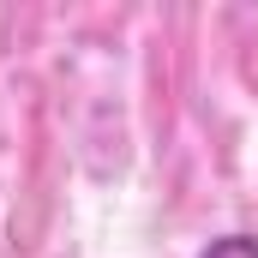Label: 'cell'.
<instances>
[{
  "instance_id": "cell-1",
  "label": "cell",
  "mask_w": 258,
  "mask_h": 258,
  "mask_svg": "<svg viewBox=\"0 0 258 258\" xmlns=\"http://www.w3.org/2000/svg\"><path fill=\"white\" fill-rule=\"evenodd\" d=\"M198 258H258V234H216Z\"/></svg>"
}]
</instances>
